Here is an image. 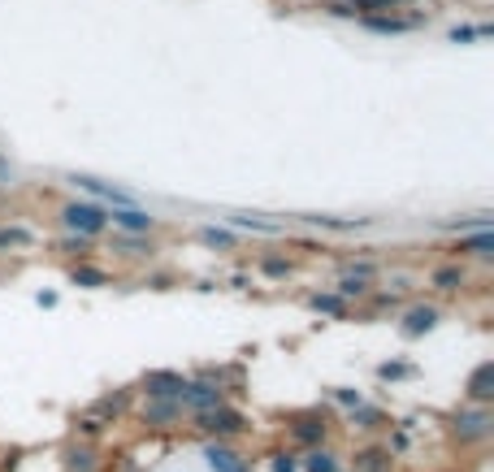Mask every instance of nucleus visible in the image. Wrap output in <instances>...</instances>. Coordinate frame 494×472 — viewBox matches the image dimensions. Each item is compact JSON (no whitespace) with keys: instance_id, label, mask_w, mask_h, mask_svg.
I'll return each instance as SVG.
<instances>
[{"instance_id":"nucleus-1","label":"nucleus","mask_w":494,"mask_h":472,"mask_svg":"<svg viewBox=\"0 0 494 472\" xmlns=\"http://www.w3.org/2000/svg\"><path fill=\"white\" fill-rule=\"evenodd\" d=\"M61 222H66V230L92 239V234H104L109 208H100V204H66V208H61Z\"/></svg>"},{"instance_id":"nucleus-2","label":"nucleus","mask_w":494,"mask_h":472,"mask_svg":"<svg viewBox=\"0 0 494 472\" xmlns=\"http://www.w3.org/2000/svg\"><path fill=\"white\" fill-rule=\"evenodd\" d=\"M199 429L213 433V438H234V433L247 429V421L243 412H234V407H213V412H199Z\"/></svg>"},{"instance_id":"nucleus-3","label":"nucleus","mask_w":494,"mask_h":472,"mask_svg":"<svg viewBox=\"0 0 494 472\" xmlns=\"http://www.w3.org/2000/svg\"><path fill=\"white\" fill-rule=\"evenodd\" d=\"M178 403H187V407H196V412H213V407H225V390L213 386V381H187Z\"/></svg>"},{"instance_id":"nucleus-4","label":"nucleus","mask_w":494,"mask_h":472,"mask_svg":"<svg viewBox=\"0 0 494 472\" xmlns=\"http://www.w3.org/2000/svg\"><path fill=\"white\" fill-rule=\"evenodd\" d=\"M78 191H87V196L104 199V204H113V208H130L135 204V196L130 191H122V187H113V182H100V178H87V174H75L70 178Z\"/></svg>"},{"instance_id":"nucleus-5","label":"nucleus","mask_w":494,"mask_h":472,"mask_svg":"<svg viewBox=\"0 0 494 472\" xmlns=\"http://www.w3.org/2000/svg\"><path fill=\"white\" fill-rule=\"evenodd\" d=\"M109 222L118 225V230H126L130 239H139V234H152V230H156V217H148V213L135 208V204H130V208H109Z\"/></svg>"},{"instance_id":"nucleus-6","label":"nucleus","mask_w":494,"mask_h":472,"mask_svg":"<svg viewBox=\"0 0 494 472\" xmlns=\"http://www.w3.org/2000/svg\"><path fill=\"white\" fill-rule=\"evenodd\" d=\"M360 22L377 31V35H408V31H417L425 22V13H412V18H395V13H377V18H360Z\"/></svg>"},{"instance_id":"nucleus-7","label":"nucleus","mask_w":494,"mask_h":472,"mask_svg":"<svg viewBox=\"0 0 494 472\" xmlns=\"http://www.w3.org/2000/svg\"><path fill=\"white\" fill-rule=\"evenodd\" d=\"M204 459H208L213 472H251V464H247L243 455H234V450L222 447V442H213V447L204 450Z\"/></svg>"},{"instance_id":"nucleus-8","label":"nucleus","mask_w":494,"mask_h":472,"mask_svg":"<svg viewBox=\"0 0 494 472\" xmlns=\"http://www.w3.org/2000/svg\"><path fill=\"white\" fill-rule=\"evenodd\" d=\"M144 386H148V398H156V403H161V398H178V395H182L187 377H178V373H148V381H144Z\"/></svg>"},{"instance_id":"nucleus-9","label":"nucleus","mask_w":494,"mask_h":472,"mask_svg":"<svg viewBox=\"0 0 494 472\" xmlns=\"http://www.w3.org/2000/svg\"><path fill=\"white\" fill-rule=\"evenodd\" d=\"M490 395H494V364L486 360V364H477L469 377V398L472 403H486Z\"/></svg>"},{"instance_id":"nucleus-10","label":"nucleus","mask_w":494,"mask_h":472,"mask_svg":"<svg viewBox=\"0 0 494 472\" xmlns=\"http://www.w3.org/2000/svg\"><path fill=\"white\" fill-rule=\"evenodd\" d=\"M434 325H438V308H412V312L403 317V334L417 338V334H429Z\"/></svg>"},{"instance_id":"nucleus-11","label":"nucleus","mask_w":494,"mask_h":472,"mask_svg":"<svg viewBox=\"0 0 494 472\" xmlns=\"http://www.w3.org/2000/svg\"><path fill=\"white\" fill-rule=\"evenodd\" d=\"M455 433L460 438H486L490 433V412L481 407V412H464L460 421H455Z\"/></svg>"},{"instance_id":"nucleus-12","label":"nucleus","mask_w":494,"mask_h":472,"mask_svg":"<svg viewBox=\"0 0 494 472\" xmlns=\"http://www.w3.org/2000/svg\"><path fill=\"white\" fill-rule=\"evenodd\" d=\"M299 442H322L325 438V416H299V424L291 429Z\"/></svg>"},{"instance_id":"nucleus-13","label":"nucleus","mask_w":494,"mask_h":472,"mask_svg":"<svg viewBox=\"0 0 494 472\" xmlns=\"http://www.w3.org/2000/svg\"><path fill=\"white\" fill-rule=\"evenodd\" d=\"M178 407H182L178 398H170V403H156V398H152V407H148V412H144V421H148V424H165V421H178Z\"/></svg>"},{"instance_id":"nucleus-14","label":"nucleus","mask_w":494,"mask_h":472,"mask_svg":"<svg viewBox=\"0 0 494 472\" xmlns=\"http://www.w3.org/2000/svg\"><path fill=\"white\" fill-rule=\"evenodd\" d=\"M486 35H490V26L481 22V26H455L446 39H451V44H469V39H486Z\"/></svg>"},{"instance_id":"nucleus-15","label":"nucleus","mask_w":494,"mask_h":472,"mask_svg":"<svg viewBox=\"0 0 494 472\" xmlns=\"http://www.w3.org/2000/svg\"><path fill=\"white\" fill-rule=\"evenodd\" d=\"M308 303H313L317 312H330V317H343V312H347V303L339 295H313Z\"/></svg>"},{"instance_id":"nucleus-16","label":"nucleus","mask_w":494,"mask_h":472,"mask_svg":"<svg viewBox=\"0 0 494 472\" xmlns=\"http://www.w3.org/2000/svg\"><path fill=\"white\" fill-rule=\"evenodd\" d=\"M304 468H308V472H339V459H334L330 450H313Z\"/></svg>"},{"instance_id":"nucleus-17","label":"nucleus","mask_w":494,"mask_h":472,"mask_svg":"<svg viewBox=\"0 0 494 472\" xmlns=\"http://www.w3.org/2000/svg\"><path fill=\"white\" fill-rule=\"evenodd\" d=\"M199 239H204V243H213V248H234V234H225V230H217V225H204V230H199Z\"/></svg>"},{"instance_id":"nucleus-18","label":"nucleus","mask_w":494,"mask_h":472,"mask_svg":"<svg viewBox=\"0 0 494 472\" xmlns=\"http://www.w3.org/2000/svg\"><path fill=\"white\" fill-rule=\"evenodd\" d=\"M434 282H438L443 291H460V286H464V269H438Z\"/></svg>"},{"instance_id":"nucleus-19","label":"nucleus","mask_w":494,"mask_h":472,"mask_svg":"<svg viewBox=\"0 0 494 472\" xmlns=\"http://www.w3.org/2000/svg\"><path fill=\"white\" fill-rule=\"evenodd\" d=\"M460 251H472V256H490V234L486 230H477V239H464Z\"/></svg>"},{"instance_id":"nucleus-20","label":"nucleus","mask_w":494,"mask_h":472,"mask_svg":"<svg viewBox=\"0 0 494 472\" xmlns=\"http://www.w3.org/2000/svg\"><path fill=\"white\" fill-rule=\"evenodd\" d=\"M75 282L78 286H104L109 274H100V269H75Z\"/></svg>"},{"instance_id":"nucleus-21","label":"nucleus","mask_w":494,"mask_h":472,"mask_svg":"<svg viewBox=\"0 0 494 472\" xmlns=\"http://www.w3.org/2000/svg\"><path fill=\"white\" fill-rule=\"evenodd\" d=\"M92 459H96L92 450H75V455H70V472H92V468H96Z\"/></svg>"},{"instance_id":"nucleus-22","label":"nucleus","mask_w":494,"mask_h":472,"mask_svg":"<svg viewBox=\"0 0 494 472\" xmlns=\"http://www.w3.org/2000/svg\"><path fill=\"white\" fill-rule=\"evenodd\" d=\"M260 269H265V274H269V277H287V274H291V265H287V260H278V256H269V260H260Z\"/></svg>"},{"instance_id":"nucleus-23","label":"nucleus","mask_w":494,"mask_h":472,"mask_svg":"<svg viewBox=\"0 0 494 472\" xmlns=\"http://www.w3.org/2000/svg\"><path fill=\"white\" fill-rule=\"evenodd\" d=\"M230 225H243V230H265V234H273V230H278V225L256 222V217H230Z\"/></svg>"},{"instance_id":"nucleus-24","label":"nucleus","mask_w":494,"mask_h":472,"mask_svg":"<svg viewBox=\"0 0 494 472\" xmlns=\"http://www.w3.org/2000/svg\"><path fill=\"white\" fill-rule=\"evenodd\" d=\"M4 243H9V248H13V243H31V234H26V230H0V248H4Z\"/></svg>"},{"instance_id":"nucleus-25","label":"nucleus","mask_w":494,"mask_h":472,"mask_svg":"<svg viewBox=\"0 0 494 472\" xmlns=\"http://www.w3.org/2000/svg\"><path fill=\"white\" fill-rule=\"evenodd\" d=\"M334 398H339V403H347V407H360V403H365V398H360V390H334Z\"/></svg>"},{"instance_id":"nucleus-26","label":"nucleus","mask_w":494,"mask_h":472,"mask_svg":"<svg viewBox=\"0 0 494 472\" xmlns=\"http://www.w3.org/2000/svg\"><path fill=\"white\" fill-rule=\"evenodd\" d=\"M299 464L296 459H291V455H278V459H273V472H296Z\"/></svg>"},{"instance_id":"nucleus-27","label":"nucleus","mask_w":494,"mask_h":472,"mask_svg":"<svg viewBox=\"0 0 494 472\" xmlns=\"http://www.w3.org/2000/svg\"><path fill=\"white\" fill-rule=\"evenodd\" d=\"M412 369L408 364H382V377H408Z\"/></svg>"},{"instance_id":"nucleus-28","label":"nucleus","mask_w":494,"mask_h":472,"mask_svg":"<svg viewBox=\"0 0 494 472\" xmlns=\"http://www.w3.org/2000/svg\"><path fill=\"white\" fill-rule=\"evenodd\" d=\"M399 4H403V0H399Z\"/></svg>"}]
</instances>
